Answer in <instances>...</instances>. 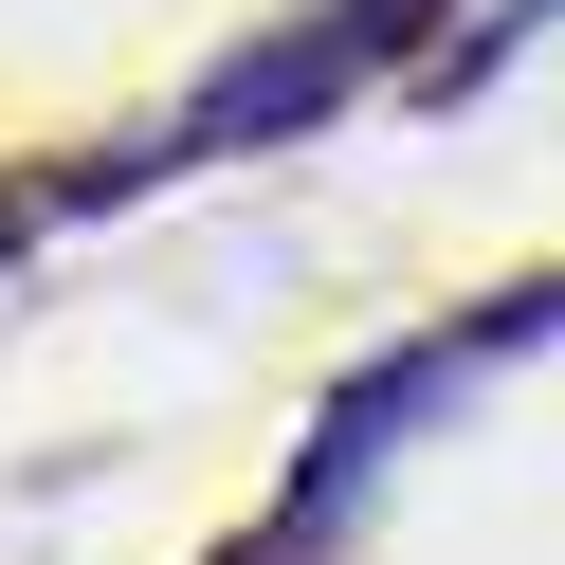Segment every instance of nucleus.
<instances>
[{
  "instance_id": "obj_1",
  "label": "nucleus",
  "mask_w": 565,
  "mask_h": 565,
  "mask_svg": "<svg viewBox=\"0 0 565 565\" xmlns=\"http://www.w3.org/2000/svg\"><path fill=\"white\" fill-rule=\"evenodd\" d=\"M419 19H438V0H310V19L237 38L220 74H201V92H183V110H164L128 164H92L74 201H128V183H164V164H237V147H310L329 110H365V92L419 55Z\"/></svg>"
},
{
  "instance_id": "obj_2",
  "label": "nucleus",
  "mask_w": 565,
  "mask_h": 565,
  "mask_svg": "<svg viewBox=\"0 0 565 565\" xmlns=\"http://www.w3.org/2000/svg\"><path fill=\"white\" fill-rule=\"evenodd\" d=\"M475 365H492V347H475V329H419V347H383V365H365V383H347V402H329V419H310V456H292V511H310V529H329V511H347V492H365V475H383V456H402V419H419V402H456V383H475Z\"/></svg>"
},
{
  "instance_id": "obj_3",
  "label": "nucleus",
  "mask_w": 565,
  "mask_h": 565,
  "mask_svg": "<svg viewBox=\"0 0 565 565\" xmlns=\"http://www.w3.org/2000/svg\"><path fill=\"white\" fill-rule=\"evenodd\" d=\"M547 19H565V0H475V19H456V38L419 55V92H492V74L529 55V38H547Z\"/></svg>"
},
{
  "instance_id": "obj_4",
  "label": "nucleus",
  "mask_w": 565,
  "mask_h": 565,
  "mask_svg": "<svg viewBox=\"0 0 565 565\" xmlns=\"http://www.w3.org/2000/svg\"><path fill=\"white\" fill-rule=\"evenodd\" d=\"M0 256H19V183H0Z\"/></svg>"
}]
</instances>
